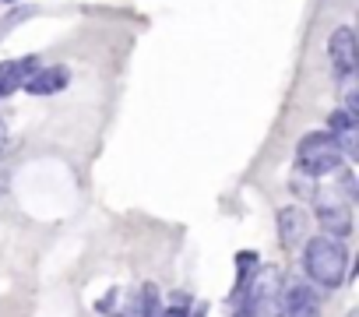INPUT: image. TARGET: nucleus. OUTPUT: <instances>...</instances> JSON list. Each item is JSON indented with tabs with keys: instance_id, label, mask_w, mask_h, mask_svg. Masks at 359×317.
Returning a JSON list of instances; mask_svg holds the SVG:
<instances>
[{
	"instance_id": "f03ea898",
	"label": "nucleus",
	"mask_w": 359,
	"mask_h": 317,
	"mask_svg": "<svg viewBox=\"0 0 359 317\" xmlns=\"http://www.w3.org/2000/svg\"><path fill=\"white\" fill-rule=\"evenodd\" d=\"M313 222L320 226L324 236H334V240H345L352 236V208L341 194H327V191H317L313 198Z\"/></svg>"
},
{
	"instance_id": "7ed1b4c3",
	"label": "nucleus",
	"mask_w": 359,
	"mask_h": 317,
	"mask_svg": "<svg viewBox=\"0 0 359 317\" xmlns=\"http://www.w3.org/2000/svg\"><path fill=\"white\" fill-rule=\"evenodd\" d=\"M327 60H331V74L338 81H348L355 74V64H359V53H355V36L348 25L334 29L331 39H327Z\"/></svg>"
},
{
	"instance_id": "ddd939ff",
	"label": "nucleus",
	"mask_w": 359,
	"mask_h": 317,
	"mask_svg": "<svg viewBox=\"0 0 359 317\" xmlns=\"http://www.w3.org/2000/svg\"><path fill=\"white\" fill-rule=\"evenodd\" d=\"M8 191V173H0V194Z\"/></svg>"
},
{
	"instance_id": "20e7f679",
	"label": "nucleus",
	"mask_w": 359,
	"mask_h": 317,
	"mask_svg": "<svg viewBox=\"0 0 359 317\" xmlns=\"http://www.w3.org/2000/svg\"><path fill=\"white\" fill-rule=\"evenodd\" d=\"M278 240L285 250H299L310 240V212L303 205H285L278 208Z\"/></svg>"
},
{
	"instance_id": "f257e3e1",
	"label": "nucleus",
	"mask_w": 359,
	"mask_h": 317,
	"mask_svg": "<svg viewBox=\"0 0 359 317\" xmlns=\"http://www.w3.org/2000/svg\"><path fill=\"white\" fill-rule=\"evenodd\" d=\"M303 271L313 289H338L348 275V250L334 236H310L303 243Z\"/></svg>"
},
{
	"instance_id": "1a4fd4ad",
	"label": "nucleus",
	"mask_w": 359,
	"mask_h": 317,
	"mask_svg": "<svg viewBox=\"0 0 359 317\" xmlns=\"http://www.w3.org/2000/svg\"><path fill=\"white\" fill-rule=\"evenodd\" d=\"M36 67H39L36 57H18V60H4V64H0V99L15 95V92L29 81V74H32Z\"/></svg>"
},
{
	"instance_id": "9d476101",
	"label": "nucleus",
	"mask_w": 359,
	"mask_h": 317,
	"mask_svg": "<svg viewBox=\"0 0 359 317\" xmlns=\"http://www.w3.org/2000/svg\"><path fill=\"white\" fill-rule=\"evenodd\" d=\"M240 317H285V313H282V299H268V303H243Z\"/></svg>"
},
{
	"instance_id": "6e6552de",
	"label": "nucleus",
	"mask_w": 359,
	"mask_h": 317,
	"mask_svg": "<svg viewBox=\"0 0 359 317\" xmlns=\"http://www.w3.org/2000/svg\"><path fill=\"white\" fill-rule=\"evenodd\" d=\"M282 271L278 268H271V264H264V268H257L254 275H250V282H247V292H243V303H268V299H282Z\"/></svg>"
},
{
	"instance_id": "39448f33",
	"label": "nucleus",
	"mask_w": 359,
	"mask_h": 317,
	"mask_svg": "<svg viewBox=\"0 0 359 317\" xmlns=\"http://www.w3.org/2000/svg\"><path fill=\"white\" fill-rule=\"evenodd\" d=\"M359 116L345 113V109H331L327 116V134L334 141V148L341 151V158H348V163H355L359 158Z\"/></svg>"
},
{
	"instance_id": "4468645a",
	"label": "nucleus",
	"mask_w": 359,
	"mask_h": 317,
	"mask_svg": "<svg viewBox=\"0 0 359 317\" xmlns=\"http://www.w3.org/2000/svg\"><path fill=\"white\" fill-rule=\"evenodd\" d=\"M348 317H355V310H352V313H348Z\"/></svg>"
},
{
	"instance_id": "9b49d317",
	"label": "nucleus",
	"mask_w": 359,
	"mask_h": 317,
	"mask_svg": "<svg viewBox=\"0 0 359 317\" xmlns=\"http://www.w3.org/2000/svg\"><path fill=\"white\" fill-rule=\"evenodd\" d=\"M289 191H292L296 198H303V201H313V198H317V180H313V177H306V173H292Z\"/></svg>"
},
{
	"instance_id": "f8f14e48",
	"label": "nucleus",
	"mask_w": 359,
	"mask_h": 317,
	"mask_svg": "<svg viewBox=\"0 0 359 317\" xmlns=\"http://www.w3.org/2000/svg\"><path fill=\"white\" fill-rule=\"evenodd\" d=\"M4 144H8V123L0 120V151H4Z\"/></svg>"
},
{
	"instance_id": "423d86ee",
	"label": "nucleus",
	"mask_w": 359,
	"mask_h": 317,
	"mask_svg": "<svg viewBox=\"0 0 359 317\" xmlns=\"http://www.w3.org/2000/svg\"><path fill=\"white\" fill-rule=\"evenodd\" d=\"M282 313L285 317H320V292L310 282H292L282 289Z\"/></svg>"
},
{
	"instance_id": "0eeeda50",
	"label": "nucleus",
	"mask_w": 359,
	"mask_h": 317,
	"mask_svg": "<svg viewBox=\"0 0 359 317\" xmlns=\"http://www.w3.org/2000/svg\"><path fill=\"white\" fill-rule=\"evenodd\" d=\"M67 81H71L67 64H50V67H36L22 88H25L29 95H36V99H46V95L64 92V88H67Z\"/></svg>"
}]
</instances>
